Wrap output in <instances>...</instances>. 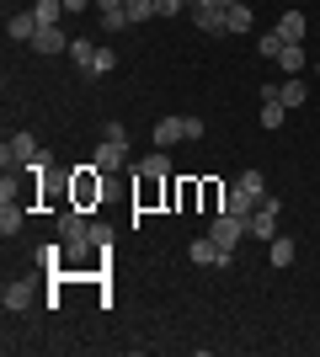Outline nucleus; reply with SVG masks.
<instances>
[{
  "label": "nucleus",
  "mask_w": 320,
  "mask_h": 357,
  "mask_svg": "<svg viewBox=\"0 0 320 357\" xmlns=\"http://www.w3.org/2000/svg\"><path fill=\"white\" fill-rule=\"evenodd\" d=\"M38 160H43L38 134H11L6 149H0V165H6V171H27V165H38Z\"/></svg>",
  "instance_id": "1"
},
{
  "label": "nucleus",
  "mask_w": 320,
  "mask_h": 357,
  "mask_svg": "<svg viewBox=\"0 0 320 357\" xmlns=\"http://www.w3.org/2000/svg\"><path fill=\"white\" fill-rule=\"evenodd\" d=\"M277 213H283V203L267 192V197L257 203V213H251V224H245V229H251L257 240H277Z\"/></svg>",
  "instance_id": "2"
},
{
  "label": "nucleus",
  "mask_w": 320,
  "mask_h": 357,
  "mask_svg": "<svg viewBox=\"0 0 320 357\" xmlns=\"http://www.w3.org/2000/svg\"><path fill=\"white\" fill-rule=\"evenodd\" d=\"M213 240H219V245H224V251H235V245H241V235H251V229H245V219L241 213H213V229H208Z\"/></svg>",
  "instance_id": "3"
},
{
  "label": "nucleus",
  "mask_w": 320,
  "mask_h": 357,
  "mask_svg": "<svg viewBox=\"0 0 320 357\" xmlns=\"http://www.w3.org/2000/svg\"><path fill=\"white\" fill-rule=\"evenodd\" d=\"M224 0H192V6H187V16H192V22H198L203 32H224Z\"/></svg>",
  "instance_id": "4"
},
{
  "label": "nucleus",
  "mask_w": 320,
  "mask_h": 357,
  "mask_svg": "<svg viewBox=\"0 0 320 357\" xmlns=\"http://www.w3.org/2000/svg\"><path fill=\"white\" fill-rule=\"evenodd\" d=\"M150 139H155V149H171L176 139H187V118H160L150 128Z\"/></svg>",
  "instance_id": "5"
},
{
  "label": "nucleus",
  "mask_w": 320,
  "mask_h": 357,
  "mask_svg": "<svg viewBox=\"0 0 320 357\" xmlns=\"http://www.w3.org/2000/svg\"><path fill=\"white\" fill-rule=\"evenodd\" d=\"M277 38H283V43H305V38H310V22H305V16H299V11H283V16H277Z\"/></svg>",
  "instance_id": "6"
},
{
  "label": "nucleus",
  "mask_w": 320,
  "mask_h": 357,
  "mask_svg": "<svg viewBox=\"0 0 320 357\" xmlns=\"http://www.w3.org/2000/svg\"><path fill=\"white\" fill-rule=\"evenodd\" d=\"M96 16H102L107 32H123L128 27V0H96Z\"/></svg>",
  "instance_id": "7"
},
{
  "label": "nucleus",
  "mask_w": 320,
  "mask_h": 357,
  "mask_svg": "<svg viewBox=\"0 0 320 357\" xmlns=\"http://www.w3.org/2000/svg\"><path fill=\"white\" fill-rule=\"evenodd\" d=\"M123 160H128V144H112V139H102L96 144V171H123Z\"/></svg>",
  "instance_id": "8"
},
{
  "label": "nucleus",
  "mask_w": 320,
  "mask_h": 357,
  "mask_svg": "<svg viewBox=\"0 0 320 357\" xmlns=\"http://www.w3.org/2000/svg\"><path fill=\"white\" fill-rule=\"evenodd\" d=\"M6 32H11L16 43H32V38H38V16L32 11H11L6 16Z\"/></svg>",
  "instance_id": "9"
},
{
  "label": "nucleus",
  "mask_w": 320,
  "mask_h": 357,
  "mask_svg": "<svg viewBox=\"0 0 320 357\" xmlns=\"http://www.w3.org/2000/svg\"><path fill=\"white\" fill-rule=\"evenodd\" d=\"M75 38H64V27H38V38H32V48L38 54H59V48H70Z\"/></svg>",
  "instance_id": "10"
},
{
  "label": "nucleus",
  "mask_w": 320,
  "mask_h": 357,
  "mask_svg": "<svg viewBox=\"0 0 320 357\" xmlns=\"http://www.w3.org/2000/svg\"><path fill=\"white\" fill-rule=\"evenodd\" d=\"M91 197H102V171L86 165V171L75 176V203H91Z\"/></svg>",
  "instance_id": "11"
},
{
  "label": "nucleus",
  "mask_w": 320,
  "mask_h": 357,
  "mask_svg": "<svg viewBox=\"0 0 320 357\" xmlns=\"http://www.w3.org/2000/svg\"><path fill=\"white\" fill-rule=\"evenodd\" d=\"M294 256H299V245H294L289 235L267 240V261H273V267H294Z\"/></svg>",
  "instance_id": "12"
},
{
  "label": "nucleus",
  "mask_w": 320,
  "mask_h": 357,
  "mask_svg": "<svg viewBox=\"0 0 320 357\" xmlns=\"http://www.w3.org/2000/svg\"><path fill=\"white\" fill-rule=\"evenodd\" d=\"M251 27H257V16H251V6H245V0H235V6L224 11V32H251Z\"/></svg>",
  "instance_id": "13"
},
{
  "label": "nucleus",
  "mask_w": 320,
  "mask_h": 357,
  "mask_svg": "<svg viewBox=\"0 0 320 357\" xmlns=\"http://www.w3.org/2000/svg\"><path fill=\"white\" fill-rule=\"evenodd\" d=\"M224 213H241V219L251 224V213H257V197H245L241 187H224Z\"/></svg>",
  "instance_id": "14"
},
{
  "label": "nucleus",
  "mask_w": 320,
  "mask_h": 357,
  "mask_svg": "<svg viewBox=\"0 0 320 357\" xmlns=\"http://www.w3.org/2000/svg\"><path fill=\"white\" fill-rule=\"evenodd\" d=\"M70 59H75L80 75H91V59H96V38H75L70 43Z\"/></svg>",
  "instance_id": "15"
},
{
  "label": "nucleus",
  "mask_w": 320,
  "mask_h": 357,
  "mask_svg": "<svg viewBox=\"0 0 320 357\" xmlns=\"http://www.w3.org/2000/svg\"><path fill=\"white\" fill-rule=\"evenodd\" d=\"M277 102L289 107V112H294V107H305V80H299V75H289V80L277 86Z\"/></svg>",
  "instance_id": "16"
},
{
  "label": "nucleus",
  "mask_w": 320,
  "mask_h": 357,
  "mask_svg": "<svg viewBox=\"0 0 320 357\" xmlns=\"http://www.w3.org/2000/svg\"><path fill=\"white\" fill-rule=\"evenodd\" d=\"M277 70H283V75H299V70H305V43H283V54H277Z\"/></svg>",
  "instance_id": "17"
},
{
  "label": "nucleus",
  "mask_w": 320,
  "mask_h": 357,
  "mask_svg": "<svg viewBox=\"0 0 320 357\" xmlns=\"http://www.w3.org/2000/svg\"><path fill=\"white\" fill-rule=\"evenodd\" d=\"M27 304H32V283H27V278L6 283V310H27Z\"/></svg>",
  "instance_id": "18"
},
{
  "label": "nucleus",
  "mask_w": 320,
  "mask_h": 357,
  "mask_svg": "<svg viewBox=\"0 0 320 357\" xmlns=\"http://www.w3.org/2000/svg\"><path fill=\"white\" fill-rule=\"evenodd\" d=\"M235 187H241L245 197H257V203L267 197V176H261V171H241V176H235Z\"/></svg>",
  "instance_id": "19"
},
{
  "label": "nucleus",
  "mask_w": 320,
  "mask_h": 357,
  "mask_svg": "<svg viewBox=\"0 0 320 357\" xmlns=\"http://www.w3.org/2000/svg\"><path fill=\"white\" fill-rule=\"evenodd\" d=\"M32 16H38V27H59L64 0H38V6H32Z\"/></svg>",
  "instance_id": "20"
},
{
  "label": "nucleus",
  "mask_w": 320,
  "mask_h": 357,
  "mask_svg": "<svg viewBox=\"0 0 320 357\" xmlns=\"http://www.w3.org/2000/svg\"><path fill=\"white\" fill-rule=\"evenodd\" d=\"M283 118H289V107L277 102V96H267L261 102V128H283Z\"/></svg>",
  "instance_id": "21"
},
{
  "label": "nucleus",
  "mask_w": 320,
  "mask_h": 357,
  "mask_svg": "<svg viewBox=\"0 0 320 357\" xmlns=\"http://www.w3.org/2000/svg\"><path fill=\"white\" fill-rule=\"evenodd\" d=\"M16 229H22V203H0V235L11 240Z\"/></svg>",
  "instance_id": "22"
},
{
  "label": "nucleus",
  "mask_w": 320,
  "mask_h": 357,
  "mask_svg": "<svg viewBox=\"0 0 320 357\" xmlns=\"http://www.w3.org/2000/svg\"><path fill=\"white\" fill-rule=\"evenodd\" d=\"M166 171H171L166 149H155V155H144V160H139V176H166Z\"/></svg>",
  "instance_id": "23"
},
{
  "label": "nucleus",
  "mask_w": 320,
  "mask_h": 357,
  "mask_svg": "<svg viewBox=\"0 0 320 357\" xmlns=\"http://www.w3.org/2000/svg\"><path fill=\"white\" fill-rule=\"evenodd\" d=\"M107 70H118V54L107 43H96V59H91V75H107Z\"/></svg>",
  "instance_id": "24"
},
{
  "label": "nucleus",
  "mask_w": 320,
  "mask_h": 357,
  "mask_svg": "<svg viewBox=\"0 0 320 357\" xmlns=\"http://www.w3.org/2000/svg\"><path fill=\"white\" fill-rule=\"evenodd\" d=\"M257 54H261V59H277V54H283V38H277V32H261V38H257Z\"/></svg>",
  "instance_id": "25"
},
{
  "label": "nucleus",
  "mask_w": 320,
  "mask_h": 357,
  "mask_svg": "<svg viewBox=\"0 0 320 357\" xmlns=\"http://www.w3.org/2000/svg\"><path fill=\"white\" fill-rule=\"evenodd\" d=\"M150 16H155V0H128V27L150 22Z\"/></svg>",
  "instance_id": "26"
},
{
  "label": "nucleus",
  "mask_w": 320,
  "mask_h": 357,
  "mask_svg": "<svg viewBox=\"0 0 320 357\" xmlns=\"http://www.w3.org/2000/svg\"><path fill=\"white\" fill-rule=\"evenodd\" d=\"M182 6H192V0H155V16H182Z\"/></svg>",
  "instance_id": "27"
},
{
  "label": "nucleus",
  "mask_w": 320,
  "mask_h": 357,
  "mask_svg": "<svg viewBox=\"0 0 320 357\" xmlns=\"http://www.w3.org/2000/svg\"><path fill=\"white\" fill-rule=\"evenodd\" d=\"M102 139H112V144H128V128H123V123H102Z\"/></svg>",
  "instance_id": "28"
},
{
  "label": "nucleus",
  "mask_w": 320,
  "mask_h": 357,
  "mask_svg": "<svg viewBox=\"0 0 320 357\" xmlns=\"http://www.w3.org/2000/svg\"><path fill=\"white\" fill-rule=\"evenodd\" d=\"M86 6H91V0H64V11H86Z\"/></svg>",
  "instance_id": "29"
},
{
  "label": "nucleus",
  "mask_w": 320,
  "mask_h": 357,
  "mask_svg": "<svg viewBox=\"0 0 320 357\" xmlns=\"http://www.w3.org/2000/svg\"><path fill=\"white\" fill-rule=\"evenodd\" d=\"M315 75H320V59H315Z\"/></svg>",
  "instance_id": "30"
},
{
  "label": "nucleus",
  "mask_w": 320,
  "mask_h": 357,
  "mask_svg": "<svg viewBox=\"0 0 320 357\" xmlns=\"http://www.w3.org/2000/svg\"><path fill=\"white\" fill-rule=\"evenodd\" d=\"M224 6H235V0H224Z\"/></svg>",
  "instance_id": "31"
}]
</instances>
